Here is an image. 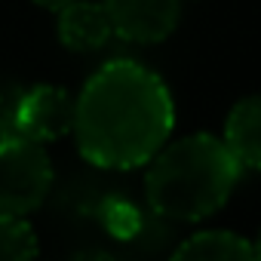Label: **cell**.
<instances>
[{"label":"cell","mask_w":261,"mask_h":261,"mask_svg":"<svg viewBox=\"0 0 261 261\" xmlns=\"http://www.w3.org/2000/svg\"><path fill=\"white\" fill-rule=\"evenodd\" d=\"M175 108L166 83L133 59L101 65L74 101L80 154L101 169H136L169 139Z\"/></svg>","instance_id":"6da1fadb"},{"label":"cell","mask_w":261,"mask_h":261,"mask_svg":"<svg viewBox=\"0 0 261 261\" xmlns=\"http://www.w3.org/2000/svg\"><path fill=\"white\" fill-rule=\"evenodd\" d=\"M34 4H40V7H46V10H62V7L74 4V0H34Z\"/></svg>","instance_id":"4fadbf2b"},{"label":"cell","mask_w":261,"mask_h":261,"mask_svg":"<svg viewBox=\"0 0 261 261\" xmlns=\"http://www.w3.org/2000/svg\"><path fill=\"white\" fill-rule=\"evenodd\" d=\"M114 34L133 43L166 40L181 16V0H101Z\"/></svg>","instance_id":"277c9868"},{"label":"cell","mask_w":261,"mask_h":261,"mask_svg":"<svg viewBox=\"0 0 261 261\" xmlns=\"http://www.w3.org/2000/svg\"><path fill=\"white\" fill-rule=\"evenodd\" d=\"M224 145L233 154V160L249 169H261V95L255 98H243L230 117H227V129H224Z\"/></svg>","instance_id":"52a82bcc"},{"label":"cell","mask_w":261,"mask_h":261,"mask_svg":"<svg viewBox=\"0 0 261 261\" xmlns=\"http://www.w3.org/2000/svg\"><path fill=\"white\" fill-rule=\"evenodd\" d=\"M19 89L13 86H0V142L10 139V136H19L16 129V111H19Z\"/></svg>","instance_id":"8fae6325"},{"label":"cell","mask_w":261,"mask_h":261,"mask_svg":"<svg viewBox=\"0 0 261 261\" xmlns=\"http://www.w3.org/2000/svg\"><path fill=\"white\" fill-rule=\"evenodd\" d=\"M53 188V163L40 142L10 136L0 142V215L34 212Z\"/></svg>","instance_id":"3957f363"},{"label":"cell","mask_w":261,"mask_h":261,"mask_svg":"<svg viewBox=\"0 0 261 261\" xmlns=\"http://www.w3.org/2000/svg\"><path fill=\"white\" fill-rule=\"evenodd\" d=\"M172 261H255L252 243L230 230H203L191 240H185Z\"/></svg>","instance_id":"ba28073f"},{"label":"cell","mask_w":261,"mask_h":261,"mask_svg":"<svg viewBox=\"0 0 261 261\" xmlns=\"http://www.w3.org/2000/svg\"><path fill=\"white\" fill-rule=\"evenodd\" d=\"M37 237L22 215H0V261H34Z\"/></svg>","instance_id":"9c48e42d"},{"label":"cell","mask_w":261,"mask_h":261,"mask_svg":"<svg viewBox=\"0 0 261 261\" xmlns=\"http://www.w3.org/2000/svg\"><path fill=\"white\" fill-rule=\"evenodd\" d=\"M98 215H101V224L108 227V233L117 240H133L142 230V212L123 197H108L101 203Z\"/></svg>","instance_id":"30bf717a"},{"label":"cell","mask_w":261,"mask_h":261,"mask_svg":"<svg viewBox=\"0 0 261 261\" xmlns=\"http://www.w3.org/2000/svg\"><path fill=\"white\" fill-rule=\"evenodd\" d=\"M74 261H114L108 252H98V249H92V252H80Z\"/></svg>","instance_id":"7c38bea8"},{"label":"cell","mask_w":261,"mask_h":261,"mask_svg":"<svg viewBox=\"0 0 261 261\" xmlns=\"http://www.w3.org/2000/svg\"><path fill=\"white\" fill-rule=\"evenodd\" d=\"M151 160L145 178L148 203L157 215L172 221H200L218 212L240 175V163L227 145L206 133L172 142Z\"/></svg>","instance_id":"7a4b0ae2"},{"label":"cell","mask_w":261,"mask_h":261,"mask_svg":"<svg viewBox=\"0 0 261 261\" xmlns=\"http://www.w3.org/2000/svg\"><path fill=\"white\" fill-rule=\"evenodd\" d=\"M252 255H255V261H261V233H258V240H255V246H252Z\"/></svg>","instance_id":"5bb4252c"},{"label":"cell","mask_w":261,"mask_h":261,"mask_svg":"<svg viewBox=\"0 0 261 261\" xmlns=\"http://www.w3.org/2000/svg\"><path fill=\"white\" fill-rule=\"evenodd\" d=\"M114 28L108 19L105 4H89V0H74V4L59 10V37L74 53H92L101 49L111 40Z\"/></svg>","instance_id":"8992f818"},{"label":"cell","mask_w":261,"mask_h":261,"mask_svg":"<svg viewBox=\"0 0 261 261\" xmlns=\"http://www.w3.org/2000/svg\"><path fill=\"white\" fill-rule=\"evenodd\" d=\"M19 136L34 142H53L74 129V98L59 86H34L19 95L16 111Z\"/></svg>","instance_id":"5b68a950"}]
</instances>
